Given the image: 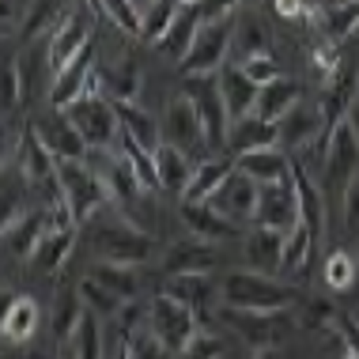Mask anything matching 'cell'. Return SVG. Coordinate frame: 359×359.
I'll return each mask as SVG.
<instances>
[{
  "mask_svg": "<svg viewBox=\"0 0 359 359\" xmlns=\"http://www.w3.org/2000/svg\"><path fill=\"white\" fill-rule=\"evenodd\" d=\"M223 284V306L231 310H291L295 287L265 273H231L219 280Z\"/></svg>",
  "mask_w": 359,
  "mask_h": 359,
  "instance_id": "cell-1",
  "label": "cell"
},
{
  "mask_svg": "<svg viewBox=\"0 0 359 359\" xmlns=\"http://www.w3.org/2000/svg\"><path fill=\"white\" fill-rule=\"evenodd\" d=\"M69 121L80 129V137L87 140V148L91 151H118L114 144H121V118H118V106H114L106 95L91 91L83 95V99H76L69 110Z\"/></svg>",
  "mask_w": 359,
  "mask_h": 359,
  "instance_id": "cell-2",
  "label": "cell"
},
{
  "mask_svg": "<svg viewBox=\"0 0 359 359\" xmlns=\"http://www.w3.org/2000/svg\"><path fill=\"white\" fill-rule=\"evenodd\" d=\"M57 178H61L65 208L72 212L76 223L91 219L95 212H99L106 201H110V193H106L102 178L95 174V167H91L87 159H65V163H57Z\"/></svg>",
  "mask_w": 359,
  "mask_h": 359,
  "instance_id": "cell-3",
  "label": "cell"
},
{
  "mask_svg": "<svg viewBox=\"0 0 359 359\" xmlns=\"http://www.w3.org/2000/svg\"><path fill=\"white\" fill-rule=\"evenodd\" d=\"M182 95L193 102L201 125L208 133V144L227 151V133H231V114L219 91V72L216 76H182Z\"/></svg>",
  "mask_w": 359,
  "mask_h": 359,
  "instance_id": "cell-4",
  "label": "cell"
},
{
  "mask_svg": "<svg viewBox=\"0 0 359 359\" xmlns=\"http://www.w3.org/2000/svg\"><path fill=\"white\" fill-rule=\"evenodd\" d=\"M322 178H325V201H341L348 186L359 178V137L352 129V121H341L325 140V167H322Z\"/></svg>",
  "mask_w": 359,
  "mask_h": 359,
  "instance_id": "cell-5",
  "label": "cell"
},
{
  "mask_svg": "<svg viewBox=\"0 0 359 359\" xmlns=\"http://www.w3.org/2000/svg\"><path fill=\"white\" fill-rule=\"evenodd\" d=\"M95 254L99 261H114V265H144L155 257V238L133 227L129 219H114L95 227Z\"/></svg>",
  "mask_w": 359,
  "mask_h": 359,
  "instance_id": "cell-6",
  "label": "cell"
},
{
  "mask_svg": "<svg viewBox=\"0 0 359 359\" xmlns=\"http://www.w3.org/2000/svg\"><path fill=\"white\" fill-rule=\"evenodd\" d=\"M148 329L170 348V352L182 355V348H186L193 337L201 333V322H197V314H193L189 306L178 303V299L155 295L151 303H148Z\"/></svg>",
  "mask_w": 359,
  "mask_h": 359,
  "instance_id": "cell-7",
  "label": "cell"
},
{
  "mask_svg": "<svg viewBox=\"0 0 359 359\" xmlns=\"http://www.w3.org/2000/svg\"><path fill=\"white\" fill-rule=\"evenodd\" d=\"M231 19H219V23H201L197 31V42L193 50L186 53V61L178 65L182 76H216L223 65H227V53H231Z\"/></svg>",
  "mask_w": 359,
  "mask_h": 359,
  "instance_id": "cell-8",
  "label": "cell"
},
{
  "mask_svg": "<svg viewBox=\"0 0 359 359\" xmlns=\"http://www.w3.org/2000/svg\"><path fill=\"white\" fill-rule=\"evenodd\" d=\"M223 322L235 329L246 344L265 352V348H273L291 329V314L287 310H231V306H223Z\"/></svg>",
  "mask_w": 359,
  "mask_h": 359,
  "instance_id": "cell-9",
  "label": "cell"
},
{
  "mask_svg": "<svg viewBox=\"0 0 359 359\" xmlns=\"http://www.w3.org/2000/svg\"><path fill=\"white\" fill-rule=\"evenodd\" d=\"M303 223V208H299V189L295 182H273L261 186V201H257V216L254 227H273V231H295Z\"/></svg>",
  "mask_w": 359,
  "mask_h": 359,
  "instance_id": "cell-10",
  "label": "cell"
},
{
  "mask_svg": "<svg viewBox=\"0 0 359 359\" xmlns=\"http://www.w3.org/2000/svg\"><path fill=\"white\" fill-rule=\"evenodd\" d=\"M95 72H99V65H95V42H91L87 50H80L61 72L53 76V83H50V106H53V110H69L76 99H83V95L91 91Z\"/></svg>",
  "mask_w": 359,
  "mask_h": 359,
  "instance_id": "cell-11",
  "label": "cell"
},
{
  "mask_svg": "<svg viewBox=\"0 0 359 359\" xmlns=\"http://www.w3.org/2000/svg\"><path fill=\"white\" fill-rule=\"evenodd\" d=\"M34 133H38V140L50 148V155L57 163H65V159H87L91 155V148H87V140L80 137V129L69 121V114L65 110H53L50 106V114L46 118H34Z\"/></svg>",
  "mask_w": 359,
  "mask_h": 359,
  "instance_id": "cell-12",
  "label": "cell"
},
{
  "mask_svg": "<svg viewBox=\"0 0 359 359\" xmlns=\"http://www.w3.org/2000/svg\"><path fill=\"white\" fill-rule=\"evenodd\" d=\"M329 121L322 114V106H303L299 102L295 110L287 114L284 121H280V151H303V148H314L318 140H329Z\"/></svg>",
  "mask_w": 359,
  "mask_h": 359,
  "instance_id": "cell-13",
  "label": "cell"
},
{
  "mask_svg": "<svg viewBox=\"0 0 359 359\" xmlns=\"http://www.w3.org/2000/svg\"><path fill=\"white\" fill-rule=\"evenodd\" d=\"M163 295L178 299L182 306H189L197 314V322H205L208 310L223 303V284H216L212 273H182V276H167Z\"/></svg>",
  "mask_w": 359,
  "mask_h": 359,
  "instance_id": "cell-14",
  "label": "cell"
},
{
  "mask_svg": "<svg viewBox=\"0 0 359 359\" xmlns=\"http://www.w3.org/2000/svg\"><path fill=\"white\" fill-rule=\"evenodd\" d=\"M257 201H261V186L250 178V174H242L235 167V170H231V178L219 186V193L212 197V208L223 212L227 219H235L238 227H242V223H254Z\"/></svg>",
  "mask_w": 359,
  "mask_h": 359,
  "instance_id": "cell-15",
  "label": "cell"
},
{
  "mask_svg": "<svg viewBox=\"0 0 359 359\" xmlns=\"http://www.w3.org/2000/svg\"><path fill=\"white\" fill-rule=\"evenodd\" d=\"M163 133H167V144L182 148L186 155L201 151V148H212L205 125H201L197 110H193V102L186 99V95H178V99L167 102V121H163Z\"/></svg>",
  "mask_w": 359,
  "mask_h": 359,
  "instance_id": "cell-16",
  "label": "cell"
},
{
  "mask_svg": "<svg viewBox=\"0 0 359 359\" xmlns=\"http://www.w3.org/2000/svg\"><path fill=\"white\" fill-rule=\"evenodd\" d=\"M46 235H50V208H42V205L27 208L23 216L4 223V246H8V254L19 257V261H31L38 242Z\"/></svg>",
  "mask_w": 359,
  "mask_h": 359,
  "instance_id": "cell-17",
  "label": "cell"
},
{
  "mask_svg": "<svg viewBox=\"0 0 359 359\" xmlns=\"http://www.w3.org/2000/svg\"><path fill=\"white\" fill-rule=\"evenodd\" d=\"M87 46H91V19H87L83 12H65L61 23H57L53 34H50V65H53V76L61 72L80 50H87Z\"/></svg>",
  "mask_w": 359,
  "mask_h": 359,
  "instance_id": "cell-18",
  "label": "cell"
},
{
  "mask_svg": "<svg viewBox=\"0 0 359 359\" xmlns=\"http://www.w3.org/2000/svg\"><path fill=\"white\" fill-rule=\"evenodd\" d=\"M15 170L23 174L31 186H42V182L57 178V159L50 155V148L38 140L34 125H23V133L15 137Z\"/></svg>",
  "mask_w": 359,
  "mask_h": 359,
  "instance_id": "cell-19",
  "label": "cell"
},
{
  "mask_svg": "<svg viewBox=\"0 0 359 359\" xmlns=\"http://www.w3.org/2000/svg\"><path fill=\"white\" fill-rule=\"evenodd\" d=\"M219 91H223V102H227V114L231 121L238 118H250V114L257 110V99H261V87L250 80L246 72H242V65L227 61L219 69Z\"/></svg>",
  "mask_w": 359,
  "mask_h": 359,
  "instance_id": "cell-20",
  "label": "cell"
},
{
  "mask_svg": "<svg viewBox=\"0 0 359 359\" xmlns=\"http://www.w3.org/2000/svg\"><path fill=\"white\" fill-rule=\"evenodd\" d=\"M284 231H273V227H254L246 235V265L250 273H265V276H276L284 273Z\"/></svg>",
  "mask_w": 359,
  "mask_h": 359,
  "instance_id": "cell-21",
  "label": "cell"
},
{
  "mask_svg": "<svg viewBox=\"0 0 359 359\" xmlns=\"http://www.w3.org/2000/svg\"><path fill=\"white\" fill-rule=\"evenodd\" d=\"M276 144H280V125L276 121H265V118H257V114L231 121V133H227L231 159H238V155H246V151L276 148Z\"/></svg>",
  "mask_w": 359,
  "mask_h": 359,
  "instance_id": "cell-22",
  "label": "cell"
},
{
  "mask_svg": "<svg viewBox=\"0 0 359 359\" xmlns=\"http://www.w3.org/2000/svg\"><path fill=\"white\" fill-rule=\"evenodd\" d=\"M212 269H216V242H205V238L174 242L167 254H163V273H167V276L212 273Z\"/></svg>",
  "mask_w": 359,
  "mask_h": 359,
  "instance_id": "cell-23",
  "label": "cell"
},
{
  "mask_svg": "<svg viewBox=\"0 0 359 359\" xmlns=\"http://www.w3.org/2000/svg\"><path fill=\"white\" fill-rule=\"evenodd\" d=\"M182 219H186L193 238H205V242L235 238V231H238V223L212 208V201H182Z\"/></svg>",
  "mask_w": 359,
  "mask_h": 359,
  "instance_id": "cell-24",
  "label": "cell"
},
{
  "mask_svg": "<svg viewBox=\"0 0 359 359\" xmlns=\"http://www.w3.org/2000/svg\"><path fill=\"white\" fill-rule=\"evenodd\" d=\"M155 167H159V189L163 193H174L178 201L186 197V189L193 182V170H197V163H193L186 151L163 140V148L155 151Z\"/></svg>",
  "mask_w": 359,
  "mask_h": 359,
  "instance_id": "cell-25",
  "label": "cell"
},
{
  "mask_svg": "<svg viewBox=\"0 0 359 359\" xmlns=\"http://www.w3.org/2000/svg\"><path fill=\"white\" fill-rule=\"evenodd\" d=\"M235 167L242 174H250L257 186H273V182H287L291 178V155L280 151V148H261V151L238 155Z\"/></svg>",
  "mask_w": 359,
  "mask_h": 359,
  "instance_id": "cell-26",
  "label": "cell"
},
{
  "mask_svg": "<svg viewBox=\"0 0 359 359\" xmlns=\"http://www.w3.org/2000/svg\"><path fill=\"white\" fill-rule=\"evenodd\" d=\"M140 87H144V80L133 61H121V65H110V69L95 72V91L106 95L110 102H137Z\"/></svg>",
  "mask_w": 359,
  "mask_h": 359,
  "instance_id": "cell-27",
  "label": "cell"
},
{
  "mask_svg": "<svg viewBox=\"0 0 359 359\" xmlns=\"http://www.w3.org/2000/svg\"><path fill=\"white\" fill-rule=\"evenodd\" d=\"M231 170H235V159H231V155H208V159H201L182 201H212L223 182L231 178Z\"/></svg>",
  "mask_w": 359,
  "mask_h": 359,
  "instance_id": "cell-28",
  "label": "cell"
},
{
  "mask_svg": "<svg viewBox=\"0 0 359 359\" xmlns=\"http://www.w3.org/2000/svg\"><path fill=\"white\" fill-rule=\"evenodd\" d=\"M38 322H42V310L31 295H19L8 303L4 318H0V329H4V341L8 344H27L38 333Z\"/></svg>",
  "mask_w": 359,
  "mask_h": 359,
  "instance_id": "cell-29",
  "label": "cell"
},
{
  "mask_svg": "<svg viewBox=\"0 0 359 359\" xmlns=\"http://www.w3.org/2000/svg\"><path fill=\"white\" fill-rule=\"evenodd\" d=\"M299 99H303V91H299V83L295 80H287V76H280V80L273 83H265L261 87V99H257V118H265V121H284L291 110L299 106Z\"/></svg>",
  "mask_w": 359,
  "mask_h": 359,
  "instance_id": "cell-30",
  "label": "cell"
},
{
  "mask_svg": "<svg viewBox=\"0 0 359 359\" xmlns=\"http://www.w3.org/2000/svg\"><path fill=\"white\" fill-rule=\"evenodd\" d=\"M291 182H295V189H299L303 223L314 231V238H318V235H322V227H325V189H318L314 182H310V174H306V167L299 159H291Z\"/></svg>",
  "mask_w": 359,
  "mask_h": 359,
  "instance_id": "cell-31",
  "label": "cell"
},
{
  "mask_svg": "<svg viewBox=\"0 0 359 359\" xmlns=\"http://www.w3.org/2000/svg\"><path fill=\"white\" fill-rule=\"evenodd\" d=\"M72 250H76V227H57L50 231L42 242H38V250H34V257H31V265H34V273H61L65 269V261L72 257Z\"/></svg>",
  "mask_w": 359,
  "mask_h": 359,
  "instance_id": "cell-32",
  "label": "cell"
},
{
  "mask_svg": "<svg viewBox=\"0 0 359 359\" xmlns=\"http://www.w3.org/2000/svg\"><path fill=\"white\" fill-rule=\"evenodd\" d=\"M114 106H118V118H121V133H125V137H133L137 144H144L148 151L163 148V129H159V121H155L148 110H140L137 102H114Z\"/></svg>",
  "mask_w": 359,
  "mask_h": 359,
  "instance_id": "cell-33",
  "label": "cell"
},
{
  "mask_svg": "<svg viewBox=\"0 0 359 359\" xmlns=\"http://www.w3.org/2000/svg\"><path fill=\"white\" fill-rule=\"evenodd\" d=\"M91 280H99L106 291H114L121 303H137V295L144 291L137 265H114V261H99V265L91 269Z\"/></svg>",
  "mask_w": 359,
  "mask_h": 359,
  "instance_id": "cell-34",
  "label": "cell"
},
{
  "mask_svg": "<svg viewBox=\"0 0 359 359\" xmlns=\"http://www.w3.org/2000/svg\"><path fill=\"white\" fill-rule=\"evenodd\" d=\"M197 31H201V19L193 8H178V19H174V27L167 31V38L159 42V53L170 57V61H186V53L193 50V42H197Z\"/></svg>",
  "mask_w": 359,
  "mask_h": 359,
  "instance_id": "cell-35",
  "label": "cell"
},
{
  "mask_svg": "<svg viewBox=\"0 0 359 359\" xmlns=\"http://www.w3.org/2000/svg\"><path fill=\"white\" fill-rule=\"evenodd\" d=\"M72 355L76 359H106V341H102V318L83 310L80 329L72 337Z\"/></svg>",
  "mask_w": 359,
  "mask_h": 359,
  "instance_id": "cell-36",
  "label": "cell"
},
{
  "mask_svg": "<svg viewBox=\"0 0 359 359\" xmlns=\"http://www.w3.org/2000/svg\"><path fill=\"white\" fill-rule=\"evenodd\" d=\"M174 19H178V4L174 0H151L148 8H144V42L159 46L167 31L174 27Z\"/></svg>",
  "mask_w": 359,
  "mask_h": 359,
  "instance_id": "cell-37",
  "label": "cell"
},
{
  "mask_svg": "<svg viewBox=\"0 0 359 359\" xmlns=\"http://www.w3.org/2000/svg\"><path fill=\"white\" fill-rule=\"evenodd\" d=\"M102 15L129 38H144V12L137 0H102Z\"/></svg>",
  "mask_w": 359,
  "mask_h": 359,
  "instance_id": "cell-38",
  "label": "cell"
},
{
  "mask_svg": "<svg viewBox=\"0 0 359 359\" xmlns=\"http://www.w3.org/2000/svg\"><path fill=\"white\" fill-rule=\"evenodd\" d=\"M80 299H83V306L91 310V314H99V318H118L121 310H125L121 299L114 295V291H106L99 280H91V276L80 284Z\"/></svg>",
  "mask_w": 359,
  "mask_h": 359,
  "instance_id": "cell-39",
  "label": "cell"
},
{
  "mask_svg": "<svg viewBox=\"0 0 359 359\" xmlns=\"http://www.w3.org/2000/svg\"><path fill=\"white\" fill-rule=\"evenodd\" d=\"M355 280H359V261L348 250H333L325 261V284L333 291H348Z\"/></svg>",
  "mask_w": 359,
  "mask_h": 359,
  "instance_id": "cell-40",
  "label": "cell"
},
{
  "mask_svg": "<svg viewBox=\"0 0 359 359\" xmlns=\"http://www.w3.org/2000/svg\"><path fill=\"white\" fill-rule=\"evenodd\" d=\"M314 242L318 238H314V231H310L306 223H299L295 231H287V238H284V273H295V269L306 265Z\"/></svg>",
  "mask_w": 359,
  "mask_h": 359,
  "instance_id": "cell-41",
  "label": "cell"
},
{
  "mask_svg": "<svg viewBox=\"0 0 359 359\" xmlns=\"http://www.w3.org/2000/svg\"><path fill=\"white\" fill-rule=\"evenodd\" d=\"M83 299H72V295H65L61 299V310L53 314V337H57V344H72V337H76V329H80V318H83Z\"/></svg>",
  "mask_w": 359,
  "mask_h": 359,
  "instance_id": "cell-42",
  "label": "cell"
},
{
  "mask_svg": "<svg viewBox=\"0 0 359 359\" xmlns=\"http://www.w3.org/2000/svg\"><path fill=\"white\" fill-rule=\"evenodd\" d=\"M235 53H238V61H250V57L269 53V34H265V27L254 23V19H246V23L238 27V34H235Z\"/></svg>",
  "mask_w": 359,
  "mask_h": 359,
  "instance_id": "cell-43",
  "label": "cell"
},
{
  "mask_svg": "<svg viewBox=\"0 0 359 359\" xmlns=\"http://www.w3.org/2000/svg\"><path fill=\"white\" fill-rule=\"evenodd\" d=\"M125 344H129V359H170L174 355L148 325H140L137 333H129V337H125Z\"/></svg>",
  "mask_w": 359,
  "mask_h": 359,
  "instance_id": "cell-44",
  "label": "cell"
},
{
  "mask_svg": "<svg viewBox=\"0 0 359 359\" xmlns=\"http://www.w3.org/2000/svg\"><path fill=\"white\" fill-rule=\"evenodd\" d=\"M223 352H227V344H223V337L216 329H201V333L182 348V359H223Z\"/></svg>",
  "mask_w": 359,
  "mask_h": 359,
  "instance_id": "cell-45",
  "label": "cell"
},
{
  "mask_svg": "<svg viewBox=\"0 0 359 359\" xmlns=\"http://www.w3.org/2000/svg\"><path fill=\"white\" fill-rule=\"evenodd\" d=\"M23 95H27V76H23V65L12 61V65L4 69V114H8V118H12V114L19 110Z\"/></svg>",
  "mask_w": 359,
  "mask_h": 359,
  "instance_id": "cell-46",
  "label": "cell"
},
{
  "mask_svg": "<svg viewBox=\"0 0 359 359\" xmlns=\"http://www.w3.org/2000/svg\"><path fill=\"white\" fill-rule=\"evenodd\" d=\"M242 65V72L250 76L257 87H265V83H273V80H280V65H276V57L273 53H261V57H250V61H238Z\"/></svg>",
  "mask_w": 359,
  "mask_h": 359,
  "instance_id": "cell-47",
  "label": "cell"
},
{
  "mask_svg": "<svg viewBox=\"0 0 359 359\" xmlns=\"http://www.w3.org/2000/svg\"><path fill=\"white\" fill-rule=\"evenodd\" d=\"M341 212H344V235L359 250V178L348 186V193L341 197Z\"/></svg>",
  "mask_w": 359,
  "mask_h": 359,
  "instance_id": "cell-48",
  "label": "cell"
},
{
  "mask_svg": "<svg viewBox=\"0 0 359 359\" xmlns=\"http://www.w3.org/2000/svg\"><path fill=\"white\" fill-rule=\"evenodd\" d=\"M238 8V0H201V4H193V12H197L201 23H219V19H231Z\"/></svg>",
  "mask_w": 359,
  "mask_h": 359,
  "instance_id": "cell-49",
  "label": "cell"
},
{
  "mask_svg": "<svg viewBox=\"0 0 359 359\" xmlns=\"http://www.w3.org/2000/svg\"><path fill=\"white\" fill-rule=\"evenodd\" d=\"M341 337H344V352H352L359 359V325H355V318H344L341 322Z\"/></svg>",
  "mask_w": 359,
  "mask_h": 359,
  "instance_id": "cell-50",
  "label": "cell"
},
{
  "mask_svg": "<svg viewBox=\"0 0 359 359\" xmlns=\"http://www.w3.org/2000/svg\"><path fill=\"white\" fill-rule=\"evenodd\" d=\"M273 4H276V15H284V19L303 15V0H273Z\"/></svg>",
  "mask_w": 359,
  "mask_h": 359,
  "instance_id": "cell-51",
  "label": "cell"
},
{
  "mask_svg": "<svg viewBox=\"0 0 359 359\" xmlns=\"http://www.w3.org/2000/svg\"><path fill=\"white\" fill-rule=\"evenodd\" d=\"M8 359H57V348H23L19 355H8Z\"/></svg>",
  "mask_w": 359,
  "mask_h": 359,
  "instance_id": "cell-52",
  "label": "cell"
},
{
  "mask_svg": "<svg viewBox=\"0 0 359 359\" xmlns=\"http://www.w3.org/2000/svg\"><path fill=\"white\" fill-rule=\"evenodd\" d=\"M348 121H352V129H355V137H359V106H352V110H348Z\"/></svg>",
  "mask_w": 359,
  "mask_h": 359,
  "instance_id": "cell-53",
  "label": "cell"
},
{
  "mask_svg": "<svg viewBox=\"0 0 359 359\" xmlns=\"http://www.w3.org/2000/svg\"><path fill=\"white\" fill-rule=\"evenodd\" d=\"M114 359H129V344H125V337L118 341V352H114Z\"/></svg>",
  "mask_w": 359,
  "mask_h": 359,
  "instance_id": "cell-54",
  "label": "cell"
},
{
  "mask_svg": "<svg viewBox=\"0 0 359 359\" xmlns=\"http://www.w3.org/2000/svg\"><path fill=\"white\" fill-rule=\"evenodd\" d=\"M254 359H276V352H273V348H265V352H257Z\"/></svg>",
  "mask_w": 359,
  "mask_h": 359,
  "instance_id": "cell-55",
  "label": "cell"
},
{
  "mask_svg": "<svg viewBox=\"0 0 359 359\" xmlns=\"http://www.w3.org/2000/svg\"><path fill=\"white\" fill-rule=\"evenodd\" d=\"M178 8H193V4H201V0H174Z\"/></svg>",
  "mask_w": 359,
  "mask_h": 359,
  "instance_id": "cell-56",
  "label": "cell"
},
{
  "mask_svg": "<svg viewBox=\"0 0 359 359\" xmlns=\"http://www.w3.org/2000/svg\"><path fill=\"white\" fill-rule=\"evenodd\" d=\"M352 318H355V325H359V306H355V314H352Z\"/></svg>",
  "mask_w": 359,
  "mask_h": 359,
  "instance_id": "cell-57",
  "label": "cell"
},
{
  "mask_svg": "<svg viewBox=\"0 0 359 359\" xmlns=\"http://www.w3.org/2000/svg\"><path fill=\"white\" fill-rule=\"evenodd\" d=\"M355 106H359V87H355Z\"/></svg>",
  "mask_w": 359,
  "mask_h": 359,
  "instance_id": "cell-58",
  "label": "cell"
},
{
  "mask_svg": "<svg viewBox=\"0 0 359 359\" xmlns=\"http://www.w3.org/2000/svg\"><path fill=\"white\" fill-rule=\"evenodd\" d=\"M344 359H355V355H352V352H344Z\"/></svg>",
  "mask_w": 359,
  "mask_h": 359,
  "instance_id": "cell-59",
  "label": "cell"
},
{
  "mask_svg": "<svg viewBox=\"0 0 359 359\" xmlns=\"http://www.w3.org/2000/svg\"><path fill=\"white\" fill-rule=\"evenodd\" d=\"M69 359H76V355H69Z\"/></svg>",
  "mask_w": 359,
  "mask_h": 359,
  "instance_id": "cell-60",
  "label": "cell"
},
{
  "mask_svg": "<svg viewBox=\"0 0 359 359\" xmlns=\"http://www.w3.org/2000/svg\"><path fill=\"white\" fill-rule=\"evenodd\" d=\"M148 4H151V0H148Z\"/></svg>",
  "mask_w": 359,
  "mask_h": 359,
  "instance_id": "cell-61",
  "label": "cell"
}]
</instances>
